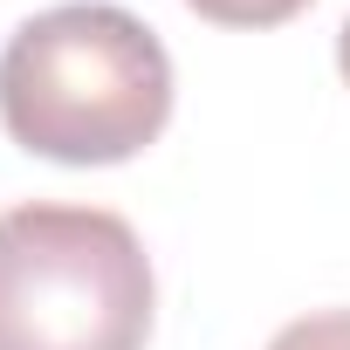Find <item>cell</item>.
<instances>
[{
	"instance_id": "5",
	"label": "cell",
	"mask_w": 350,
	"mask_h": 350,
	"mask_svg": "<svg viewBox=\"0 0 350 350\" xmlns=\"http://www.w3.org/2000/svg\"><path fill=\"white\" fill-rule=\"evenodd\" d=\"M336 69H343V83H350V14H343V35H336Z\"/></svg>"
},
{
	"instance_id": "2",
	"label": "cell",
	"mask_w": 350,
	"mask_h": 350,
	"mask_svg": "<svg viewBox=\"0 0 350 350\" xmlns=\"http://www.w3.org/2000/svg\"><path fill=\"white\" fill-rule=\"evenodd\" d=\"M151 254L103 206L0 213V350H144Z\"/></svg>"
},
{
	"instance_id": "4",
	"label": "cell",
	"mask_w": 350,
	"mask_h": 350,
	"mask_svg": "<svg viewBox=\"0 0 350 350\" xmlns=\"http://www.w3.org/2000/svg\"><path fill=\"white\" fill-rule=\"evenodd\" d=\"M268 350H350V309H323V316H302L288 323Z\"/></svg>"
},
{
	"instance_id": "1",
	"label": "cell",
	"mask_w": 350,
	"mask_h": 350,
	"mask_svg": "<svg viewBox=\"0 0 350 350\" xmlns=\"http://www.w3.org/2000/svg\"><path fill=\"white\" fill-rule=\"evenodd\" d=\"M0 124L49 165H124L172 124V55L110 0L49 8L0 49Z\"/></svg>"
},
{
	"instance_id": "3",
	"label": "cell",
	"mask_w": 350,
	"mask_h": 350,
	"mask_svg": "<svg viewBox=\"0 0 350 350\" xmlns=\"http://www.w3.org/2000/svg\"><path fill=\"white\" fill-rule=\"evenodd\" d=\"M186 8L200 21H213V28H282V21H295L309 8V0H186Z\"/></svg>"
}]
</instances>
